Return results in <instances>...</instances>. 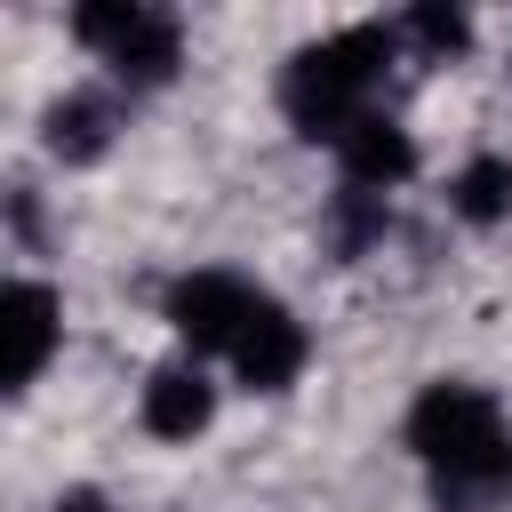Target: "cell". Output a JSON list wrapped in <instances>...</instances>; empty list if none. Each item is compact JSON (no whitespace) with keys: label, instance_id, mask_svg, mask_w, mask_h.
<instances>
[{"label":"cell","instance_id":"obj_10","mask_svg":"<svg viewBox=\"0 0 512 512\" xmlns=\"http://www.w3.org/2000/svg\"><path fill=\"white\" fill-rule=\"evenodd\" d=\"M448 208H456L464 224H480V232L504 224V216H512V160H504V152H472V160L448 176Z\"/></svg>","mask_w":512,"mask_h":512},{"label":"cell","instance_id":"obj_6","mask_svg":"<svg viewBox=\"0 0 512 512\" xmlns=\"http://www.w3.org/2000/svg\"><path fill=\"white\" fill-rule=\"evenodd\" d=\"M304 352H312L304 320H296L280 296H256V312H248V328H240V344H232L224 360H232V376H240L248 392H288V384L304 376Z\"/></svg>","mask_w":512,"mask_h":512},{"label":"cell","instance_id":"obj_5","mask_svg":"<svg viewBox=\"0 0 512 512\" xmlns=\"http://www.w3.org/2000/svg\"><path fill=\"white\" fill-rule=\"evenodd\" d=\"M56 344H64V304H56V288H48V280H16L8 304H0V384H8V392L40 384V368L56 360Z\"/></svg>","mask_w":512,"mask_h":512},{"label":"cell","instance_id":"obj_7","mask_svg":"<svg viewBox=\"0 0 512 512\" xmlns=\"http://www.w3.org/2000/svg\"><path fill=\"white\" fill-rule=\"evenodd\" d=\"M336 168H344V192H392V184H408L416 176V136L392 120V112H368V120H352L344 136H336Z\"/></svg>","mask_w":512,"mask_h":512},{"label":"cell","instance_id":"obj_12","mask_svg":"<svg viewBox=\"0 0 512 512\" xmlns=\"http://www.w3.org/2000/svg\"><path fill=\"white\" fill-rule=\"evenodd\" d=\"M48 512H112V504H104V496H96V488H72V496H56V504H48Z\"/></svg>","mask_w":512,"mask_h":512},{"label":"cell","instance_id":"obj_2","mask_svg":"<svg viewBox=\"0 0 512 512\" xmlns=\"http://www.w3.org/2000/svg\"><path fill=\"white\" fill-rule=\"evenodd\" d=\"M392 48H400V32H392V24H344V32L312 40V48H296V56H288V72H280V112L296 120V136L336 144L352 120H368V112H376V88H384V64H392Z\"/></svg>","mask_w":512,"mask_h":512},{"label":"cell","instance_id":"obj_4","mask_svg":"<svg viewBox=\"0 0 512 512\" xmlns=\"http://www.w3.org/2000/svg\"><path fill=\"white\" fill-rule=\"evenodd\" d=\"M256 296L264 288H248L240 272H184L176 288H168V328L192 344V360L200 352H232L240 344V328H248V312H256Z\"/></svg>","mask_w":512,"mask_h":512},{"label":"cell","instance_id":"obj_3","mask_svg":"<svg viewBox=\"0 0 512 512\" xmlns=\"http://www.w3.org/2000/svg\"><path fill=\"white\" fill-rule=\"evenodd\" d=\"M72 40L96 48L112 64V80H128V88H168L184 64V24L168 8H144V0H80Z\"/></svg>","mask_w":512,"mask_h":512},{"label":"cell","instance_id":"obj_11","mask_svg":"<svg viewBox=\"0 0 512 512\" xmlns=\"http://www.w3.org/2000/svg\"><path fill=\"white\" fill-rule=\"evenodd\" d=\"M392 32H400L408 48H424L432 64H448V56H464V48H472V16H464V8H440V0H416Z\"/></svg>","mask_w":512,"mask_h":512},{"label":"cell","instance_id":"obj_1","mask_svg":"<svg viewBox=\"0 0 512 512\" xmlns=\"http://www.w3.org/2000/svg\"><path fill=\"white\" fill-rule=\"evenodd\" d=\"M408 456L424 464L440 512H488L512 496V424H504L496 392H480L464 376H440L416 392Z\"/></svg>","mask_w":512,"mask_h":512},{"label":"cell","instance_id":"obj_9","mask_svg":"<svg viewBox=\"0 0 512 512\" xmlns=\"http://www.w3.org/2000/svg\"><path fill=\"white\" fill-rule=\"evenodd\" d=\"M40 144H48V160H64V168L104 160V144H112V96H88V88L56 96L48 120H40Z\"/></svg>","mask_w":512,"mask_h":512},{"label":"cell","instance_id":"obj_8","mask_svg":"<svg viewBox=\"0 0 512 512\" xmlns=\"http://www.w3.org/2000/svg\"><path fill=\"white\" fill-rule=\"evenodd\" d=\"M216 424V384L200 360H160L144 376V432L152 440H200Z\"/></svg>","mask_w":512,"mask_h":512}]
</instances>
